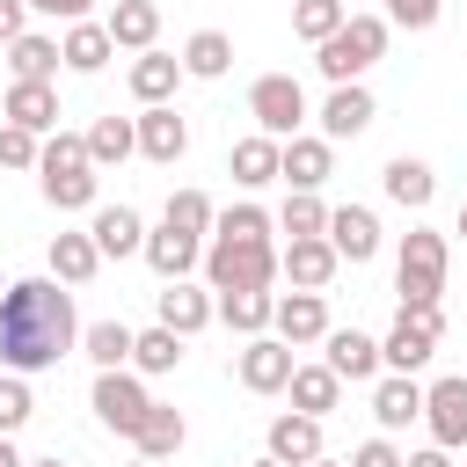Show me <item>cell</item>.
<instances>
[{
    "instance_id": "obj_1",
    "label": "cell",
    "mask_w": 467,
    "mask_h": 467,
    "mask_svg": "<svg viewBox=\"0 0 467 467\" xmlns=\"http://www.w3.org/2000/svg\"><path fill=\"white\" fill-rule=\"evenodd\" d=\"M66 350H80V314H73V285L44 277H15L0 292V372H51Z\"/></svg>"
},
{
    "instance_id": "obj_2",
    "label": "cell",
    "mask_w": 467,
    "mask_h": 467,
    "mask_svg": "<svg viewBox=\"0 0 467 467\" xmlns=\"http://www.w3.org/2000/svg\"><path fill=\"white\" fill-rule=\"evenodd\" d=\"M277 219L263 204H226L212 212V234H204V285L212 292H270L277 285Z\"/></svg>"
},
{
    "instance_id": "obj_3",
    "label": "cell",
    "mask_w": 467,
    "mask_h": 467,
    "mask_svg": "<svg viewBox=\"0 0 467 467\" xmlns=\"http://www.w3.org/2000/svg\"><path fill=\"white\" fill-rule=\"evenodd\" d=\"M36 190L51 212H95V190H102V168L88 161V139L73 131H51L44 153H36Z\"/></svg>"
},
{
    "instance_id": "obj_4",
    "label": "cell",
    "mask_w": 467,
    "mask_h": 467,
    "mask_svg": "<svg viewBox=\"0 0 467 467\" xmlns=\"http://www.w3.org/2000/svg\"><path fill=\"white\" fill-rule=\"evenodd\" d=\"M379 58H387V15H365V7H350L343 29L314 44V66H321L328 88H336V80H365Z\"/></svg>"
},
{
    "instance_id": "obj_5",
    "label": "cell",
    "mask_w": 467,
    "mask_h": 467,
    "mask_svg": "<svg viewBox=\"0 0 467 467\" xmlns=\"http://www.w3.org/2000/svg\"><path fill=\"white\" fill-rule=\"evenodd\" d=\"M438 292H445V234L409 226L401 248H394V299L401 306H438Z\"/></svg>"
},
{
    "instance_id": "obj_6",
    "label": "cell",
    "mask_w": 467,
    "mask_h": 467,
    "mask_svg": "<svg viewBox=\"0 0 467 467\" xmlns=\"http://www.w3.org/2000/svg\"><path fill=\"white\" fill-rule=\"evenodd\" d=\"M438 336H445V314L438 306H401L394 328L379 336V372H423L438 358Z\"/></svg>"
},
{
    "instance_id": "obj_7",
    "label": "cell",
    "mask_w": 467,
    "mask_h": 467,
    "mask_svg": "<svg viewBox=\"0 0 467 467\" xmlns=\"http://www.w3.org/2000/svg\"><path fill=\"white\" fill-rule=\"evenodd\" d=\"M88 409L117 431V438H131L139 423H146V409H153V394H146V379L131 372V365H117V372H95V387H88Z\"/></svg>"
},
{
    "instance_id": "obj_8",
    "label": "cell",
    "mask_w": 467,
    "mask_h": 467,
    "mask_svg": "<svg viewBox=\"0 0 467 467\" xmlns=\"http://www.w3.org/2000/svg\"><path fill=\"white\" fill-rule=\"evenodd\" d=\"M248 117H255V131H270V139H292L314 109H306V88L292 80V73H263L255 88H248Z\"/></svg>"
},
{
    "instance_id": "obj_9",
    "label": "cell",
    "mask_w": 467,
    "mask_h": 467,
    "mask_svg": "<svg viewBox=\"0 0 467 467\" xmlns=\"http://www.w3.org/2000/svg\"><path fill=\"white\" fill-rule=\"evenodd\" d=\"M292 343H277L270 328L263 336H241V358H234V379L248 387V394H285V379H292Z\"/></svg>"
},
{
    "instance_id": "obj_10",
    "label": "cell",
    "mask_w": 467,
    "mask_h": 467,
    "mask_svg": "<svg viewBox=\"0 0 467 467\" xmlns=\"http://www.w3.org/2000/svg\"><path fill=\"white\" fill-rule=\"evenodd\" d=\"M423 431H431V445H445V452L467 445V372H445V379L423 387Z\"/></svg>"
},
{
    "instance_id": "obj_11",
    "label": "cell",
    "mask_w": 467,
    "mask_h": 467,
    "mask_svg": "<svg viewBox=\"0 0 467 467\" xmlns=\"http://www.w3.org/2000/svg\"><path fill=\"white\" fill-rule=\"evenodd\" d=\"M131 131H139V161H153V168H175L190 153V124L175 117V102H146L131 117Z\"/></svg>"
},
{
    "instance_id": "obj_12",
    "label": "cell",
    "mask_w": 467,
    "mask_h": 467,
    "mask_svg": "<svg viewBox=\"0 0 467 467\" xmlns=\"http://www.w3.org/2000/svg\"><path fill=\"white\" fill-rule=\"evenodd\" d=\"M336 175V146L321 139V131H292L285 146H277V182L285 190H321Z\"/></svg>"
},
{
    "instance_id": "obj_13",
    "label": "cell",
    "mask_w": 467,
    "mask_h": 467,
    "mask_svg": "<svg viewBox=\"0 0 467 467\" xmlns=\"http://www.w3.org/2000/svg\"><path fill=\"white\" fill-rule=\"evenodd\" d=\"M336 270H343V255L328 248V234H306V241L277 248V277H292V292H328Z\"/></svg>"
},
{
    "instance_id": "obj_14",
    "label": "cell",
    "mask_w": 467,
    "mask_h": 467,
    "mask_svg": "<svg viewBox=\"0 0 467 467\" xmlns=\"http://www.w3.org/2000/svg\"><path fill=\"white\" fill-rule=\"evenodd\" d=\"M336 321H328V299L321 292H277V306H270V336L277 343H292V350H306V343H321Z\"/></svg>"
},
{
    "instance_id": "obj_15",
    "label": "cell",
    "mask_w": 467,
    "mask_h": 467,
    "mask_svg": "<svg viewBox=\"0 0 467 467\" xmlns=\"http://www.w3.org/2000/svg\"><path fill=\"white\" fill-rule=\"evenodd\" d=\"M314 117H321V139L336 146V139H358V131H372L379 102H372V88H365V80H336V88H328V102H321Z\"/></svg>"
},
{
    "instance_id": "obj_16",
    "label": "cell",
    "mask_w": 467,
    "mask_h": 467,
    "mask_svg": "<svg viewBox=\"0 0 467 467\" xmlns=\"http://www.w3.org/2000/svg\"><path fill=\"white\" fill-rule=\"evenodd\" d=\"M190 73H182V58L175 51H131V73H124V88H131V102L146 109V102H175V88H182Z\"/></svg>"
},
{
    "instance_id": "obj_17",
    "label": "cell",
    "mask_w": 467,
    "mask_h": 467,
    "mask_svg": "<svg viewBox=\"0 0 467 467\" xmlns=\"http://www.w3.org/2000/svg\"><path fill=\"white\" fill-rule=\"evenodd\" d=\"M0 117L22 124V131H36V139H51V131H58V88H51V80H7Z\"/></svg>"
},
{
    "instance_id": "obj_18",
    "label": "cell",
    "mask_w": 467,
    "mask_h": 467,
    "mask_svg": "<svg viewBox=\"0 0 467 467\" xmlns=\"http://www.w3.org/2000/svg\"><path fill=\"white\" fill-rule=\"evenodd\" d=\"M328 248L358 270V263H372L379 255V219H372V204H328Z\"/></svg>"
},
{
    "instance_id": "obj_19",
    "label": "cell",
    "mask_w": 467,
    "mask_h": 467,
    "mask_svg": "<svg viewBox=\"0 0 467 467\" xmlns=\"http://www.w3.org/2000/svg\"><path fill=\"white\" fill-rule=\"evenodd\" d=\"M372 423L394 438V431H409V423H423V387H416V372H379L372 379Z\"/></svg>"
},
{
    "instance_id": "obj_20",
    "label": "cell",
    "mask_w": 467,
    "mask_h": 467,
    "mask_svg": "<svg viewBox=\"0 0 467 467\" xmlns=\"http://www.w3.org/2000/svg\"><path fill=\"white\" fill-rule=\"evenodd\" d=\"M139 255H146L153 277L168 285V277H190V270L204 263V241H197V234H175V226L161 219V226H146V248H139Z\"/></svg>"
},
{
    "instance_id": "obj_21",
    "label": "cell",
    "mask_w": 467,
    "mask_h": 467,
    "mask_svg": "<svg viewBox=\"0 0 467 467\" xmlns=\"http://www.w3.org/2000/svg\"><path fill=\"white\" fill-rule=\"evenodd\" d=\"M321 350H328L321 365H328L343 387H350V379H379V343H372L365 328H328V336H321Z\"/></svg>"
},
{
    "instance_id": "obj_22",
    "label": "cell",
    "mask_w": 467,
    "mask_h": 467,
    "mask_svg": "<svg viewBox=\"0 0 467 467\" xmlns=\"http://www.w3.org/2000/svg\"><path fill=\"white\" fill-rule=\"evenodd\" d=\"M379 190H387L401 212H431V197H438V175H431V161H416V153H394V161L379 168Z\"/></svg>"
},
{
    "instance_id": "obj_23",
    "label": "cell",
    "mask_w": 467,
    "mask_h": 467,
    "mask_svg": "<svg viewBox=\"0 0 467 467\" xmlns=\"http://www.w3.org/2000/svg\"><path fill=\"white\" fill-rule=\"evenodd\" d=\"M102 29H109L117 51H153V44H161V7H153V0H117V7L102 15Z\"/></svg>"
},
{
    "instance_id": "obj_24",
    "label": "cell",
    "mask_w": 467,
    "mask_h": 467,
    "mask_svg": "<svg viewBox=\"0 0 467 467\" xmlns=\"http://www.w3.org/2000/svg\"><path fill=\"white\" fill-rule=\"evenodd\" d=\"M88 234H95V248H102V263H109V255H139V248H146V219H139L131 204H95V219H88Z\"/></svg>"
},
{
    "instance_id": "obj_25",
    "label": "cell",
    "mask_w": 467,
    "mask_h": 467,
    "mask_svg": "<svg viewBox=\"0 0 467 467\" xmlns=\"http://www.w3.org/2000/svg\"><path fill=\"white\" fill-rule=\"evenodd\" d=\"M270 460H285V467L321 460V416H299V409L270 416Z\"/></svg>"
},
{
    "instance_id": "obj_26",
    "label": "cell",
    "mask_w": 467,
    "mask_h": 467,
    "mask_svg": "<svg viewBox=\"0 0 467 467\" xmlns=\"http://www.w3.org/2000/svg\"><path fill=\"white\" fill-rule=\"evenodd\" d=\"M44 263H51V277H58V285H73V292H80V285H95L102 248H95V234H51V255H44Z\"/></svg>"
},
{
    "instance_id": "obj_27",
    "label": "cell",
    "mask_w": 467,
    "mask_h": 467,
    "mask_svg": "<svg viewBox=\"0 0 467 467\" xmlns=\"http://www.w3.org/2000/svg\"><path fill=\"white\" fill-rule=\"evenodd\" d=\"M204 321H212V285L168 277V292H161V328H175V336H197Z\"/></svg>"
},
{
    "instance_id": "obj_28",
    "label": "cell",
    "mask_w": 467,
    "mask_h": 467,
    "mask_svg": "<svg viewBox=\"0 0 467 467\" xmlns=\"http://www.w3.org/2000/svg\"><path fill=\"white\" fill-rule=\"evenodd\" d=\"M182 438H190V423H182V409H168V401H153V409H146V423L131 431V452H139V460H175V452H182Z\"/></svg>"
},
{
    "instance_id": "obj_29",
    "label": "cell",
    "mask_w": 467,
    "mask_h": 467,
    "mask_svg": "<svg viewBox=\"0 0 467 467\" xmlns=\"http://www.w3.org/2000/svg\"><path fill=\"white\" fill-rule=\"evenodd\" d=\"M58 58H66L73 73H102V66L117 58V44H109V29L88 15V22H66V36H58Z\"/></svg>"
},
{
    "instance_id": "obj_30",
    "label": "cell",
    "mask_w": 467,
    "mask_h": 467,
    "mask_svg": "<svg viewBox=\"0 0 467 467\" xmlns=\"http://www.w3.org/2000/svg\"><path fill=\"white\" fill-rule=\"evenodd\" d=\"M277 146H285V139H270V131H248V139H234V153H226L234 182H241V190H263V182H277Z\"/></svg>"
},
{
    "instance_id": "obj_31",
    "label": "cell",
    "mask_w": 467,
    "mask_h": 467,
    "mask_svg": "<svg viewBox=\"0 0 467 467\" xmlns=\"http://www.w3.org/2000/svg\"><path fill=\"white\" fill-rule=\"evenodd\" d=\"M182 343H190V336H175V328H161V321H153V328H131V372H139V379L175 372V365H182Z\"/></svg>"
},
{
    "instance_id": "obj_32",
    "label": "cell",
    "mask_w": 467,
    "mask_h": 467,
    "mask_svg": "<svg viewBox=\"0 0 467 467\" xmlns=\"http://www.w3.org/2000/svg\"><path fill=\"white\" fill-rule=\"evenodd\" d=\"M58 36H44V29H22L15 44H7V73L15 80H58Z\"/></svg>"
},
{
    "instance_id": "obj_33",
    "label": "cell",
    "mask_w": 467,
    "mask_h": 467,
    "mask_svg": "<svg viewBox=\"0 0 467 467\" xmlns=\"http://www.w3.org/2000/svg\"><path fill=\"white\" fill-rule=\"evenodd\" d=\"M270 306H277V292H212V321H226L234 336H263Z\"/></svg>"
},
{
    "instance_id": "obj_34",
    "label": "cell",
    "mask_w": 467,
    "mask_h": 467,
    "mask_svg": "<svg viewBox=\"0 0 467 467\" xmlns=\"http://www.w3.org/2000/svg\"><path fill=\"white\" fill-rule=\"evenodd\" d=\"M285 394H292V409H299V416H328V409L343 401V379H336L328 365H292Z\"/></svg>"
},
{
    "instance_id": "obj_35",
    "label": "cell",
    "mask_w": 467,
    "mask_h": 467,
    "mask_svg": "<svg viewBox=\"0 0 467 467\" xmlns=\"http://www.w3.org/2000/svg\"><path fill=\"white\" fill-rule=\"evenodd\" d=\"M80 139H88V161H95V168H124V161L139 153V131H131V117H95Z\"/></svg>"
},
{
    "instance_id": "obj_36",
    "label": "cell",
    "mask_w": 467,
    "mask_h": 467,
    "mask_svg": "<svg viewBox=\"0 0 467 467\" xmlns=\"http://www.w3.org/2000/svg\"><path fill=\"white\" fill-rule=\"evenodd\" d=\"M80 350L95 372H117V365H131V328L124 321H80Z\"/></svg>"
},
{
    "instance_id": "obj_37",
    "label": "cell",
    "mask_w": 467,
    "mask_h": 467,
    "mask_svg": "<svg viewBox=\"0 0 467 467\" xmlns=\"http://www.w3.org/2000/svg\"><path fill=\"white\" fill-rule=\"evenodd\" d=\"M226 66H234V36H226V29H197V36L182 44V73H190V80H219Z\"/></svg>"
},
{
    "instance_id": "obj_38",
    "label": "cell",
    "mask_w": 467,
    "mask_h": 467,
    "mask_svg": "<svg viewBox=\"0 0 467 467\" xmlns=\"http://www.w3.org/2000/svg\"><path fill=\"white\" fill-rule=\"evenodd\" d=\"M277 234H285V241L328 234V204H321V190H292V197H285V212H277Z\"/></svg>"
},
{
    "instance_id": "obj_39",
    "label": "cell",
    "mask_w": 467,
    "mask_h": 467,
    "mask_svg": "<svg viewBox=\"0 0 467 467\" xmlns=\"http://www.w3.org/2000/svg\"><path fill=\"white\" fill-rule=\"evenodd\" d=\"M212 212H219V204H212L204 190H168V204H161V219H168L175 234H197V241L212 234Z\"/></svg>"
},
{
    "instance_id": "obj_40",
    "label": "cell",
    "mask_w": 467,
    "mask_h": 467,
    "mask_svg": "<svg viewBox=\"0 0 467 467\" xmlns=\"http://www.w3.org/2000/svg\"><path fill=\"white\" fill-rule=\"evenodd\" d=\"M343 15H350L343 0H292V29H299L306 44H321V36H336V29H343Z\"/></svg>"
},
{
    "instance_id": "obj_41",
    "label": "cell",
    "mask_w": 467,
    "mask_h": 467,
    "mask_svg": "<svg viewBox=\"0 0 467 467\" xmlns=\"http://www.w3.org/2000/svg\"><path fill=\"white\" fill-rule=\"evenodd\" d=\"M29 416H36V401H29V379H22V372H0V438H15Z\"/></svg>"
},
{
    "instance_id": "obj_42",
    "label": "cell",
    "mask_w": 467,
    "mask_h": 467,
    "mask_svg": "<svg viewBox=\"0 0 467 467\" xmlns=\"http://www.w3.org/2000/svg\"><path fill=\"white\" fill-rule=\"evenodd\" d=\"M36 153H44V139H36V131L0 124V168H36Z\"/></svg>"
},
{
    "instance_id": "obj_43",
    "label": "cell",
    "mask_w": 467,
    "mask_h": 467,
    "mask_svg": "<svg viewBox=\"0 0 467 467\" xmlns=\"http://www.w3.org/2000/svg\"><path fill=\"white\" fill-rule=\"evenodd\" d=\"M445 0H387V29H438Z\"/></svg>"
},
{
    "instance_id": "obj_44",
    "label": "cell",
    "mask_w": 467,
    "mask_h": 467,
    "mask_svg": "<svg viewBox=\"0 0 467 467\" xmlns=\"http://www.w3.org/2000/svg\"><path fill=\"white\" fill-rule=\"evenodd\" d=\"M401 460H409V452H401L387 431H379V438H365V445L350 452V467H401Z\"/></svg>"
},
{
    "instance_id": "obj_45",
    "label": "cell",
    "mask_w": 467,
    "mask_h": 467,
    "mask_svg": "<svg viewBox=\"0 0 467 467\" xmlns=\"http://www.w3.org/2000/svg\"><path fill=\"white\" fill-rule=\"evenodd\" d=\"M95 0H29V15H51V22H88Z\"/></svg>"
},
{
    "instance_id": "obj_46",
    "label": "cell",
    "mask_w": 467,
    "mask_h": 467,
    "mask_svg": "<svg viewBox=\"0 0 467 467\" xmlns=\"http://www.w3.org/2000/svg\"><path fill=\"white\" fill-rule=\"evenodd\" d=\"M29 29V0H0V44H15Z\"/></svg>"
},
{
    "instance_id": "obj_47",
    "label": "cell",
    "mask_w": 467,
    "mask_h": 467,
    "mask_svg": "<svg viewBox=\"0 0 467 467\" xmlns=\"http://www.w3.org/2000/svg\"><path fill=\"white\" fill-rule=\"evenodd\" d=\"M401 467H452V452H445V445H423V452H409Z\"/></svg>"
},
{
    "instance_id": "obj_48",
    "label": "cell",
    "mask_w": 467,
    "mask_h": 467,
    "mask_svg": "<svg viewBox=\"0 0 467 467\" xmlns=\"http://www.w3.org/2000/svg\"><path fill=\"white\" fill-rule=\"evenodd\" d=\"M0 467H22V452H15V438H0Z\"/></svg>"
},
{
    "instance_id": "obj_49",
    "label": "cell",
    "mask_w": 467,
    "mask_h": 467,
    "mask_svg": "<svg viewBox=\"0 0 467 467\" xmlns=\"http://www.w3.org/2000/svg\"><path fill=\"white\" fill-rule=\"evenodd\" d=\"M306 467H350V460H328V452H321V460H306Z\"/></svg>"
},
{
    "instance_id": "obj_50",
    "label": "cell",
    "mask_w": 467,
    "mask_h": 467,
    "mask_svg": "<svg viewBox=\"0 0 467 467\" xmlns=\"http://www.w3.org/2000/svg\"><path fill=\"white\" fill-rule=\"evenodd\" d=\"M452 234H467V197H460V226H452Z\"/></svg>"
},
{
    "instance_id": "obj_51",
    "label": "cell",
    "mask_w": 467,
    "mask_h": 467,
    "mask_svg": "<svg viewBox=\"0 0 467 467\" xmlns=\"http://www.w3.org/2000/svg\"><path fill=\"white\" fill-rule=\"evenodd\" d=\"M22 467H66V460H22Z\"/></svg>"
},
{
    "instance_id": "obj_52",
    "label": "cell",
    "mask_w": 467,
    "mask_h": 467,
    "mask_svg": "<svg viewBox=\"0 0 467 467\" xmlns=\"http://www.w3.org/2000/svg\"><path fill=\"white\" fill-rule=\"evenodd\" d=\"M255 467H285V460H270V452H263V460H255Z\"/></svg>"
},
{
    "instance_id": "obj_53",
    "label": "cell",
    "mask_w": 467,
    "mask_h": 467,
    "mask_svg": "<svg viewBox=\"0 0 467 467\" xmlns=\"http://www.w3.org/2000/svg\"><path fill=\"white\" fill-rule=\"evenodd\" d=\"M131 467H161V460H139V452H131Z\"/></svg>"
},
{
    "instance_id": "obj_54",
    "label": "cell",
    "mask_w": 467,
    "mask_h": 467,
    "mask_svg": "<svg viewBox=\"0 0 467 467\" xmlns=\"http://www.w3.org/2000/svg\"><path fill=\"white\" fill-rule=\"evenodd\" d=\"M343 7H350V0H343Z\"/></svg>"
},
{
    "instance_id": "obj_55",
    "label": "cell",
    "mask_w": 467,
    "mask_h": 467,
    "mask_svg": "<svg viewBox=\"0 0 467 467\" xmlns=\"http://www.w3.org/2000/svg\"><path fill=\"white\" fill-rule=\"evenodd\" d=\"M0 292H7V285H0Z\"/></svg>"
}]
</instances>
